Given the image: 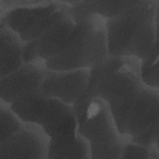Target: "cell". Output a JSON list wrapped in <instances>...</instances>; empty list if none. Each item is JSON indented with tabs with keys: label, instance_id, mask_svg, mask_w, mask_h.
I'll return each mask as SVG.
<instances>
[{
	"label": "cell",
	"instance_id": "obj_6",
	"mask_svg": "<svg viewBox=\"0 0 159 159\" xmlns=\"http://www.w3.org/2000/svg\"><path fill=\"white\" fill-rule=\"evenodd\" d=\"M89 70H47L38 93L47 98L58 99L73 106L83 96L88 83Z\"/></svg>",
	"mask_w": 159,
	"mask_h": 159
},
{
	"label": "cell",
	"instance_id": "obj_16",
	"mask_svg": "<svg viewBox=\"0 0 159 159\" xmlns=\"http://www.w3.org/2000/svg\"><path fill=\"white\" fill-rule=\"evenodd\" d=\"M159 122L152 125L138 134L132 137L129 141L150 148L158 145Z\"/></svg>",
	"mask_w": 159,
	"mask_h": 159
},
{
	"label": "cell",
	"instance_id": "obj_10",
	"mask_svg": "<svg viewBox=\"0 0 159 159\" xmlns=\"http://www.w3.org/2000/svg\"><path fill=\"white\" fill-rule=\"evenodd\" d=\"M159 122V89L143 83L140 87L128 116L125 135L128 140Z\"/></svg>",
	"mask_w": 159,
	"mask_h": 159
},
{
	"label": "cell",
	"instance_id": "obj_2",
	"mask_svg": "<svg viewBox=\"0 0 159 159\" xmlns=\"http://www.w3.org/2000/svg\"><path fill=\"white\" fill-rule=\"evenodd\" d=\"M159 0H138L105 24L110 56L142 60L158 40Z\"/></svg>",
	"mask_w": 159,
	"mask_h": 159
},
{
	"label": "cell",
	"instance_id": "obj_7",
	"mask_svg": "<svg viewBox=\"0 0 159 159\" xmlns=\"http://www.w3.org/2000/svg\"><path fill=\"white\" fill-rule=\"evenodd\" d=\"M75 25L68 11L37 39L24 43V63L35 60L45 62L57 55L63 49Z\"/></svg>",
	"mask_w": 159,
	"mask_h": 159
},
{
	"label": "cell",
	"instance_id": "obj_8",
	"mask_svg": "<svg viewBox=\"0 0 159 159\" xmlns=\"http://www.w3.org/2000/svg\"><path fill=\"white\" fill-rule=\"evenodd\" d=\"M49 141L40 126L24 123L17 133L0 143V159H47Z\"/></svg>",
	"mask_w": 159,
	"mask_h": 159
},
{
	"label": "cell",
	"instance_id": "obj_11",
	"mask_svg": "<svg viewBox=\"0 0 159 159\" xmlns=\"http://www.w3.org/2000/svg\"><path fill=\"white\" fill-rule=\"evenodd\" d=\"M136 1H70L68 12L74 21L91 16L110 19L134 4Z\"/></svg>",
	"mask_w": 159,
	"mask_h": 159
},
{
	"label": "cell",
	"instance_id": "obj_9",
	"mask_svg": "<svg viewBox=\"0 0 159 159\" xmlns=\"http://www.w3.org/2000/svg\"><path fill=\"white\" fill-rule=\"evenodd\" d=\"M46 70L43 61L35 60L24 63L14 71L0 78L1 101L11 104L24 94L38 92Z\"/></svg>",
	"mask_w": 159,
	"mask_h": 159
},
{
	"label": "cell",
	"instance_id": "obj_14",
	"mask_svg": "<svg viewBox=\"0 0 159 159\" xmlns=\"http://www.w3.org/2000/svg\"><path fill=\"white\" fill-rule=\"evenodd\" d=\"M24 122L11 109L9 104L0 102V143L7 140L17 133Z\"/></svg>",
	"mask_w": 159,
	"mask_h": 159
},
{
	"label": "cell",
	"instance_id": "obj_4",
	"mask_svg": "<svg viewBox=\"0 0 159 159\" xmlns=\"http://www.w3.org/2000/svg\"><path fill=\"white\" fill-rule=\"evenodd\" d=\"M72 108L78 132L89 143L91 159H120L129 140L118 130L107 104L94 98Z\"/></svg>",
	"mask_w": 159,
	"mask_h": 159
},
{
	"label": "cell",
	"instance_id": "obj_1",
	"mask_svg": "<svg viewBox=\"0 0 159 159\" xmlns=\"http://www.w3.org/2000/svg\"><path fill=\"white\" fill-rule=\"evenodd\" d=\"M140 61L132 57L109 56L89 70L87 88L76 102L94 98L104 101L118 130L124 136L129 114L142 84Z\"/></svg>",
	"mask_w": 159,
	"mask_h": 159
},
{
	"label": "cell",
	"instance_id": "obj_12",
	"mask_svg": "<svg viewBox=\"0 0 159 159\" xmlns=\"http://www.w3.org/2000/svg\"><path fill=\"white\" fill-rule=\"evenodd\" d=\"M24 45L16 34L6 26L0 25V78L23 65Z\"/></svg>",
	"mask_w": 159,
	"mask_h": 159
},
{
	"label": "cell",
	"instance_id": "obj_3",
	"mask_svg": "<svg viewBox=\"0 0 159 159\" xmlns=\"http://www.w3.org/2000/svg\"><path fill=\"white\" fill-rule=\"evenodd\" d=\"M106 19L91 16L76 23L63 49L45 61L50 70L88 69L99 65L110 55L106 32Z\"/></svg>",
	"mask_w": 159,
	"mask_h": 159
},
{
	"label": "cell",
	"instance_id": "obj_15",
	"mask_svg": "<svg viewBox=\"0 0 159 159\" xmlns=\"http://www.w3.org/2000/svg\"><path fill=\"white\" fill-rule=\"evenodd\" d=\"M158 145H155L148 148L135 143L127 141L124 146L120 158L158 159Z\"/></svg>",
	"mask_w": 159,
	"mask_h": 159
},
{
	"label": "cell",
	"instance_id": "obj_5",
	"mask_svg": "<svg viewBox=\"0 0 159 159\" xmlns=\"http://www.w3.org/2000/svg\"><path fill=\"white\" fill-rule=\"evenodd\" d=\"M69 1H31L1 13L0 25L16 34L24 43L40 35L47 29L65 14Z\"/></svg>",
	"mask_w": 159,
	"mask_h": 159
},
{
	"label": "cell",
	"instance_id": "obj_13",
	"mask_svg": "<svg viewBox=\"0 0 159 159\" xmlns=\"http://www.w3.org/2000/svg\"><path fill=\"white\" fill-rule=\"evenodd\" d=\"M158 40L150 52L140 61V78L142 83L153 89H159Z\"/></svg>",
	"mask_w": 159,
	"mask_h": 159
}]
</instances>
